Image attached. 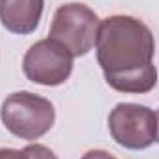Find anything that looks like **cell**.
<instances>
[{"instance_id":"obj_1","label":"cell","mask_w":159,"mask_h":159,"mask_svg":"<svg viewBox=\"0 0 159 159\" xmlns=\"http://www.w3.org/2000/svg\"><path fill=\"white\" fill-rule=\"evenodd\" d=\"M94 46L98 65L111 89L144 94L156 87V41L143 20L128 15H113L100 20Z\"/></svg>"},{"instance_id":"obj_2","label":"cell","mask_w":159,"mask_h":159,"mask_svg":"<svg viewBox=\"0 0 159 159\" xmlns=\"http://www.w3.org/2000/svg\"><path fill=\"white\" fill-rule=\"evenodd\" d=\"M0 119L6 129L15 137L35 141L48 133L54 126L56 109L50 100L30 91H20L9 94L4 100L0 107Z\"/></svg>"},{"instance_id":"obj_3","label":"cell","mask_w":159,"mask_h":159,"mask_svg":"<svg viewBox=\"0 0 159 159\" xmlns=\"http://www.w3.org/2000/svg\"><path fill=\"white\" fill-rule=\"evenodd\" d=\"M98 26V15L85 4H63L54 13L48 37L65 46L72 57H81L96 44Z\"/></svg>"},{"instance_id":"obj_4","label":"cell","mask_w":159,"mask_h":159,"mask_svg":"<svg viewBox=\"0 0 159 159\" xmlns=\"http://www.w3.org/2000/svg\"><path fill=\"white\" fill-rule=\"evenodd\" d=\"M109 133L128 150H144L157 141V113L139 104H117L109 113Z\"/></svg>"},{"instance_id":"obj_5","label":"cell","mask_w":159,"mask_h":159,"mask_svg":"<svg viewBox=\"0 0 159 159\" xmlns=\"http://www.w3.org/2000/svg\"><path fill=\"white\" fill-rule=\"evenodd\" d=\"M72 54L65 46L48 37L28 48L22 59V70L34 83L56 87L69 80L72 72Z\"/></svg>"},{"instance_id":"obj_6","label":"cell","mask_w":159,"mask_h":159,"mask_svg":"<svg viewBox=\"0 0 159 159\" xmlns=\"http://www.w3.org/2000/svg\"><path fill=\"white\" fill-rule=\"evenodd\" d=\"M44 0H0V22L17 35L35 32L43 15Z\"/></svg>"},{"instance_id":"obj_7","label":"cell","mask_w":159,"mask_h":159,"mask_svg":"<svg viewBox=\"0 0 159 159\" xmlns=\"http://www.w3.org/2000/svg\"><path fill=\"white\" fill-rule=\"evenodd\" d=\"M20 159H57V156L44 144H30L20 150Z\"/></svg>"},{"instance_id":"obj_8","label":"cell","mask_w":159,"mask_h":159,"mask_svg":"<svg viewBox=\"0 0 159 159\" xmlns=\"http://www.w3.org/2000/svg\"><path fill=\"white\" fill-rule=\"evenodd\" d=\"M81 159H117L113 157L109 152H106V150H89L87 154H83V157Z\"/></svg>"},{"instance_id":"obj_9","label":"cell","mask_w":159,"mask_h":159,"mask_svg":"<svg viewBox=\"0 0 159 159\" xmlns=\"http://www.w3.org/2000/svg\"><path fill=\"white\" fill-rule=\"evenodd\" d=\"M0 159H20V150L0 148Z\"/></svg>"},{"instance_id":"obj_10","label":"cell","mask_w":159,"mask_h":159,"mask_svg":"<svg viewBox=\"0 0 159 159\" xmlns=\"http://www.w3.org/2000/svg\"><path fill=\"white\" fill-rule=\"evenodd\" d=\"M157 126H159V111H157ZM157 143H159V129H157Z\"/></svg>"}]
</instances>
